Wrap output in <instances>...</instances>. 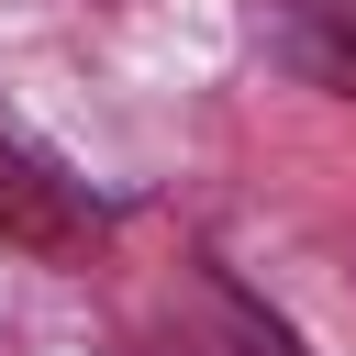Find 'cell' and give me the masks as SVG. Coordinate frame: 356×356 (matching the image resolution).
Returning a JSON list of instances; mask_svg holds the SVG:
<instances>
[{"instance_id": "cell-1", "label": "cell", "mask_w": 356, "mask_h": 356, "mask_svg": "<svg viewBox=\"0 0 356 356\" xmlns=\"http://www.w3.org/2000/svg\"><path fill=\"white\" fill-rule=\"evenodd\" d=\"M0 234H11V245H78V234H89L78 189H67L22 134H0Z\"/></svg>"}, {"instance_id": "cell-3", "label": "cell", "mask_w": 356, "mask_h": 356, "mask_svg": "<svg viewBox=\"0 0 356 356\" xmlns=\"http://www.w3.org/2000/svg\"><path fill=\"white\" fill-rule=\"evenodd\" d=\"M234 323H245V356H300V345H289L278 323H256V312H234Z\"/></svg>"}, {"instance_id": "cell-2", "label": "cell", "mask_w": 356, "mask_h": 356, "mask_svg": "<svg viewBox=\"0 0 356 356\" xmlns=\"http://www.w3.org/2000/svg\"><path fill=\"white\" fill-rule=\"evenodd\" d=\"M300 56L323 78H356V0H300Z\"/></svg>"}]
</instances>
